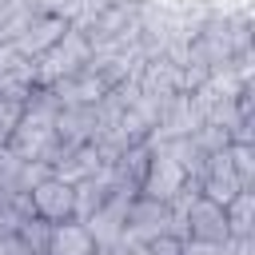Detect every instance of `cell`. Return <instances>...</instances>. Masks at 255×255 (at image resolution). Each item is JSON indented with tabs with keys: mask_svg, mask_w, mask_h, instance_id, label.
Listing matches in <instances>:
<instances>
[{
	"mask_svg": "<svg viewBox=\"0 0 255 255\" xmlns=\"http://www.w3.org/2000/svg\"><path fill=\"white\" fill-rule=\"evenodd\" d=\"M187 191H195L191 171H187L163 143H155V135H151V155H147V167H143V175H139V195L159 199V203H175V199L187 195Z\"/></svg>",
	"mask_w": 255,
	"mask_h": 255,
	"instance_id": "cell-1",
	"label": "cell"
},
{
	"mask_svg": "<svg viewBox=\"0 0 255 255\" xmlns=\"http://www.w3.org/2000/svg\"><path fill=\"white\" fill-rule=\"evenodd\" d=\"M163 231H179L171 203L135 195L128 203V211H124V247H139V243H147V239H155Z\"/></svg>",
	"mask_w": 255,
	"mask_h": 255,
	"instance_id": "cell-2",
	"label": "cell"
},
{
	"mask_svg": "<svg viewBox=\"0 0 255 255\" xmlns=\"http://www.w3.org/2000/svg\"><path fill=\"white\" fill-rule=\"evenodd\" d=\"M28 211L44 223H68L76 219V183L60 179V175H44L28 187Z\"/></svg>",
	"mask_w": 255,
	"mask_h": 255,
	"instance_id": "cell-3",
	"label": "cell"
},
{
	"mask_svg": "<svg viewBox=\"0 0 255 255\" xmlns=\"http://www.w3.org/2000/svg\"><path fill=\"white\" fill-rule=\"evenodd\" d=\"M44 255H104L88 231V223L80 219H68V223H52V235H48V251Z\"/></svg>",
	"mask_w": 255,
	"mask_h": 255,
	"instance_id": "cell-4",
	"label": "cell"
},
{
	"mask_svg": "<svg viewBox=\"0 0 255 255\" xmlns=\"http://www.w3.org/2000/svg\"><path fill=\"white\" fill-rule=\"evenodd\" d=\"M223 215H227V235H251V215H255V195L251 187L239 191L235 199L223 203Z\"/></svg>",
	"mask_w": 255,
	"mask_h": 255,
	"instance_id": "cell-5",
	"label": "cell"
},
{
	"mask_svg": "<svg viewBox=\"0 0 255 255\" xmlns=\"http://www.w3.org/2000/svg\"><path fill=\"white\" fill-rule=\"evenodd\" d=\"M131 255H183V235L179 231H163V235H155V239H147V243H139V247H128Z\"/></svg>",
	"mask_w": 255,
	"mask_h": 255,
	"instance_id": "cell-6",
	"label": "cell"
},
{
	"mask_svg": "<svg viewBox=\"0 0 255 255\" xmlns=\"http://www.w3.org/2000/svg\"><path fill=\"white\" fill-rule=\"evenodd\" d=\"M227 155H231V167H235V175L243 179V187H251V179H255V151H251V143H227Z\"/></svg>",
	"mask_w": 255,
	"mask_h": 255,
	"instance_id": "cell-7",
	"label": "cell"
},
{
	"mask_svg": "<svg viewBox=\"0 0 255 255\" xmlns=\"http://www.w3.org/2000/svg\"><path fill=\"white\" fill-rule=\"evenodd\" d=\"M0 255H32L20 235H0Z\"/></svg>",
	"mask_w": 255,
	"mask_h": 255,
	"instance_id": "cell-8",
	"label": "cell"
},
{
	"mask_svg": "<svg viewBox=\"0 0 255 255\" xmlns=\"http://www.w3.org/2000/svg\"><path fill=\"white\" fill-rule=\"evenodd\" d=\"M183 255H223V243H187L183 239Z\"/></svg>",
	"mask_w": 255,
	"mask_h": 255,
	"instance_id": "cell-9",
	"label": "cell"
},
{
	"mask_svg": "<svg viewBox=\"0 0 255 255\" xmlns=\"http://www.w3.org/2000/svg\"><path fill=\"white\" fill-rule=\"evenodd\" d=\"M4 143H8V128H0V147H4Z\"/></svg>",
	"mask_w": 255,
	"mask_h": 255,
	"instance_id": "cell-10",
	"label": "cell"
}]
</instances>
